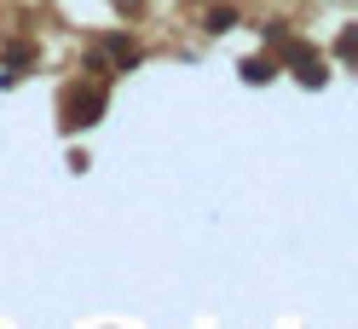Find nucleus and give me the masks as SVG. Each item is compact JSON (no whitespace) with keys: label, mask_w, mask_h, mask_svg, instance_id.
Listing matches in <instances>:
<instances>
[{"label":"nucleus","mask_w":358,"mask_h":329,"mask_svg":"<svg viewBox=\"0 0 358 329\" xmlns=\"http://www.w3.org/2000/svg\"><path fill=\"white\" fill-rule=\"evenodd\" d=\"M278 47H283V58H289V64H295V75H301V81H312V87L324 81V64H318V52L295 47V41H278Z\"/></svg>","instance_id":"nucleus-1"},{"label":"nucleus","mask_w":358,"mask_h":329,"mask_svg":"<svg viewBox=\"0 0 358 329\" xmlns=\"http://www.w3.org/2000/svg\"><path fill=\"white\" fill-rule=\"evenodd\" d=\"M272 70H278L272 58H249V64H243V81H272Z\"/></svg>","instance_id":"nucleus-2"},{"label":"nucleus","mask_w":358,"mask_h":329,"mask_svg":"<svg viewBox=\"0 0 358 329\" xmlns=\"http://www.w3.org/2000/svg\"><path fill=\"white\" fill-rule=\"evenodd\" d=\"M231 24H237L231 6H214V12H208V29H231Z\"/></svg>","instance_id":"nucleus-3"}]
</instances>
